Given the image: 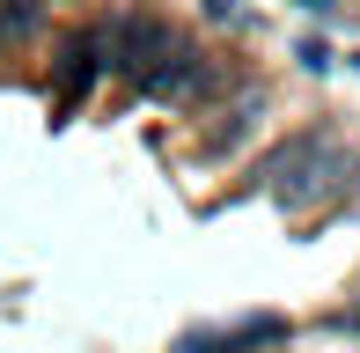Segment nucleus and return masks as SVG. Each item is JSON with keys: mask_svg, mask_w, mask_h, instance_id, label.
Wrapping results in <instances>:
<instances>
[{"mask_svg": "<svg viewBox=\"0 0 360 353\" xmlns=\"http://www.w3.org/2000/svg\"><path fill=\"white\" fill-rule=\"evenodd\" d=\"M140 89H147V96H162V103H191V96H206V89H214V67H206L191 44H176V52L162 59V67L147 74Z\"/></svg>", "mask_w": 360, "mask_h": 353, "instance_id": "4", "label": "nucleus"}, {"mask_svg": "<svg viewBox=\"0 0 360 353\" xmlns=\"http://www.w3.org/2000/svg\"><path fill=\"white\" fill-rule=\"evenodd\" d=\"M302 8H309V15H323V8H338V0H302Z\"/></svg>", "mask_w": 360, "mask_h": 353, "instance_id": "9", "label": "nucleus"}, {"mask_svg": "<svg viewBox=\"0 0 360 353\" xmlns=\"http://www.w3.org/2000/svg\"><path fill=\"white\" fill-rule=\"evenodd\" d=\"M103 44H110V67H125L133 82H147V74H155L162 59H169L176 44H184V37H176L169 23H155V15H125V23L110 30Z\"/></svg>", "mask_w": 360, "mask_h": 353, "instance_id": "2", "label": "nucleus"}, {"mask_svg": "<svg viewBox=\"0 0 360 353\" xmlns=\"http://www.w3.org/2000/svg\"><path fill=\"white\" fill-rule=\"evenodd\" d=\"M206 15H214V23H228V15H236V0H206Z\"/></svg>", "mask_w": 360, "mask_h": 353, "instance_id": "8", "label": "nucleus"}, {"mask_svg": "<svg viewBox=\"0 0 360 353\" xmlns=\"http://www.w3.org/2000/svg\"><path fill=\"white\" fill-rule=\"evenodd\" d=\"M294 59H302V67H309V74H323V67H331V44H316V37H309V44H302V52H294Z\"/></svg>", "mask_w": 360, "mask_h": 353, "instance_id": "7", "label": "nucleus"}, {"mask_svg": "<svg viewBox=\"0 0 360 353\" xmlns=\"http://www.w3.org/2000/svg\"><path fill=\"white\" fill-rule=\"evenodd\" d=\"M272 339H287V316H236V324L184 331L169 353H257V346H272Z\"/></svg>", "mask_w": 360, "mask_h": 353, "instance_id": "3", "label": "nucleus"}, {"mask_svg": "<svg viewBox=\"0 0 360 353\" xmlns=\"http://www.w3.org/2000/svg\"><path fill=\"white\" fill-rule=\"evenodd\" d=\"M250 118H257V110H250V103H236V110H228V125H214V133H206V155H221V148H236V140L250 133Z\"/></svg>", "mask_w": 360, "mask_h": 353, "instance_id": "6", "label": "nucleus"}, {"mask_svg": "<svg viewBox=\"0 0 360 353\" xmlns=\"http://www.w3.org/2000/svg\"><path fill=\"white\" fill-rule=\"evenodd\" d=\"M353 169H360V155L338 148L331 133H294V140H280V148L257 162V184H265L287 214H309V206L338 199V191L353 184Z\"/></svg>", "mask_w": 360, "mask_h": 353, "instance_id": "1", "label": "nucleus"}, {"mask_svg": "<svg viewBox=\"0 0 360 353\" xmlns=\"http://www.w3.org/2000/svg\"><path fill=\"white\" fill-rule=\"evenodd\" d=\"M37 23H44V0H0V44L30 37Z\"/></svg>", "mask_w": 360, "mask_h": 353, "instance_id": "5", "label": "nucleus"}]
</instances>
